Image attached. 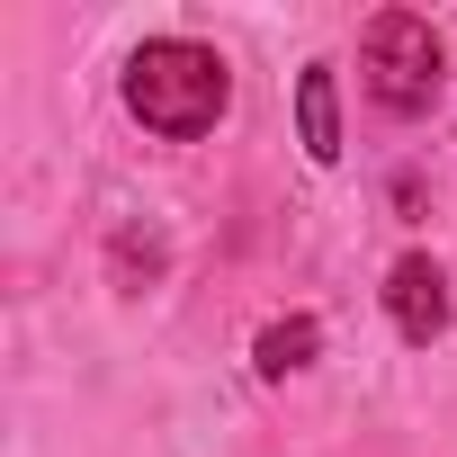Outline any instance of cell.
Masks as SVG:
<instances>
[{"label": "cell", "mask_w": 457, "mask_h": 457, "mask_svg": "<svg viewBox=\"0 0 457 457\" xmlns=\"http://www.w3.org/2000/svg\"><path fill=\"white\" fill-rule=\"evenodd\" d=\"M296 126H305V153H314V162H341V99H332V63H305V72H296Z\"/></svg>", "instance_id": "277c9868"}, {"label": "cell", "mask_w": 457, "mask_h": 457, "mask_svg": "<svg viewBox=\"0 0 457 457\" xmlns=\"http://www.w3.org/2000/svg\"><path fill=\"white\" fill-rule=\"evenodd\" d=\"M126 108H135L153 135L188 144V135H206L224 108H234V72H224V54H215V46L153 37V46L126 63Z\"/></svg>", "instance_id": "6da1fadb"}, {"label": "cell", "mask_w": 457, "mask_h": 457, "mask_svg": "<svg viewBox=\"0 0 457 457\" xmlns=\"http://www.w3.org/2000/svg\"><path fill=\"white\" fill-rule=\"evenodd\" d=\"M359 72H368V99H377L386 117H421V108L439 99V37H430V19H412V10L368 19Z\"/></svg>", "instance_id": "7a4b0ae2"}, {"label": "cell", "mask_w": 457, "mask_h": 457, "mask_svg": "<svg viewBox=\"0 0 457 457\" xmlns=\"http://www.w3.org/2000/svg\"><path fill=\"white\" fill-rule=\"evenodd\" d=\"M314 350H323V323H314V314H287V323H270V332L252 341L261 377H296V368H314Z\"/></svg>", "instance_id": "5b68a950"}, {"label": "cell", "mask_w": 457, "mask_h": 457, "mask_svg": "<svg viewBox=\"0 0 457 457\" xmlns=\"http://www.w3.org/2000/svg\"><path fill=\"white\" fill-rule=\"evenodd\" d=\"M386 314H395L403 341H439V332H448V270H439L430 252H403V261L386 270Z\"/></svg>", "instance_id": "3957f363"}]
</instances>
